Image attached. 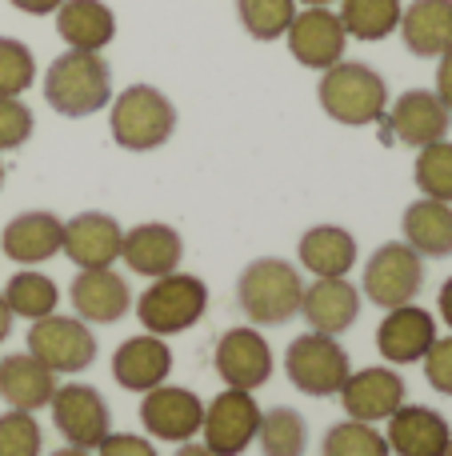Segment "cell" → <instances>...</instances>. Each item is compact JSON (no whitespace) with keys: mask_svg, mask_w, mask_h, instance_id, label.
Masks as SVG:
<instances>
[{"mask_svg":"<svg viewBox=\"0 0 452 456\" xmlns=\"http://www.w3.org/2000/svg\"><path fill=\"white\" fill-rule=\"evenodd\" d=\"M44 101L69 120L93 117L112 104V69L101 53H61L44 72Z\"/></svg>","mask_w":452,"mask_h":456,"instance_id":"1","label":"cell"},{"mask_svg":"<svg viewBox=\"0 0 452 456\" xmlns=\"http://www.w3.org/2000/svg\"><path fill=\"white\" fill-rule=\"evenodd\" d=\"M317 101L325 109V117H333L336 125L365 128V125H381L384 112H389V85H384V77L373 64L341 61L320 72Z\"/></svg>","mask_w":452,"mask_h":456,"instance_id":"2","label":"cell"},{"mask_svg":"<svg viewBox=\"0 0 452 456\" xmlns=\"http://www.w3.org/2000/svg\"><path fill=\"white\" fill-rule=\"evenodd\" d=\"M304 281L288 260L280 256H261L253 265H245L237 281V305L256 329H277L288 324L301 313Z\"/></svg>","mask_w":452,"mask_h":456,"instance_id":"3","label":"cell"},{"mask_svg":"<svg viewBox=\"0 0 452 456\" xmlns=\"http://www.w3.org/2000/svg\"><path fill=\"white\" fill-rule=\"evenodd\" d=\"M109 133L125 152L165 149L176 133V104L152 85H128L109 104Z\"/></svg>","mask_w":452,"mask_h":456,"instance_id":"4","label":"cell"},{"mask_svg":"<svg viewBox=\"0 0 452 456\" xmlns=\"http://www.w3.org/2000/svg\"><path fill=\"white\" fill-rule=\"evenodd\" d=\"M208 313V284L192 273H168L157 276L149 289L136 297V321L152 337H176L205 321Z\"/></svg>","mask_w":452,"mask_h":456,"instance_id":"5","label":"cell"},{"mask_svg":"<svg viewBox=\"0 0 452 456\" xmlns=\"http://www.w3.org/2000/svg\"><path fill=\"white\" fill-rule=\"evenodd\" d=\"M424 289V256L413 252L405 240H389L368 256L360 273V297L373 300L376 308H400L413 305Z\"/></svg>","mask_w":452,"mask_h":456,"instance_id":"6","label":"cell"},{"mask_svg":"<svg viewBox=\"0 0 452 456\" xmlns=\"http://www.w3.org/2000/svg\"><path fill=\"white\" fill-rule=\"evenodd\" d=\"M285 372L293 380L296 393L304 396H336L344 385V377L352 372L349 353L336 337H325V332H301L293 337L285 353Z\"/></svg>","mask_w":452,"mask_h":456,"instance_id":"7","label":"cell"},{"mask_svg":"<svg viewBox=\"0 0 452 456\" xmlns=\"http://www.w3.org/2000/svg\"><path fill=\"white\" fill-rule=\"evenodd\" d=\"M28 353L56 377H77L96 361V337L80 316H44L28 329Z\"/></svg>","mask_w":452,"mask_h":456,"instance_id":"8","label":"cell"},{"mask_svg":"<svg viewBox=\"0 0 452 456\" xmlns=\"http://www.w3.org/2000/svg\"><path fill=\"white\" fill-rule=\"evenodd\" d=\"M448 125H452V112L445 109L432 88H408L392 101V109L384 112L381 128V141L392 144H408V149H424V144H437L448 136Z\"/></svg>","mask_w":452,"mask_h":456,"instance_id":"9","label":"cell"},{"mask_svg":"<svg viewBox=\"0 0 452 456\" xmlns=\"http://www.w3.org/2000/svg\"><path fill=\"white\" fill-rule=\"evenodd\" d=\"M52 425L56 433L64 436L69 444L77 449H88L93 452L104 436L112 433V412H109V401L96 393L93 385H80V380H69V385H56L52 401Z\"/></svg>","mask_w":452,"mask_h":456,"instance_id":"10","label":"cell"},{"mask_svg":"<svg viewBox=\"0 0 452 456\" xmlns=\"http://www.w3.org/2000/svg\"><path fill=\"white\" fill-rule=\"evenodd\" d=\"M285 40L293 61L312 72H325L333 64H341L344 48H349V32H344L341 16L333 8H296Z\"/></svg>","mask_w":452,"mask_h":456,"instance_id":"11","label":"cell"},{"mask_svg":"<svg viewBox=\"0 0 452 456\" xmlns=\"http://www.w3.org/2000/svg\"><path fill=\"white\" fill-rule=\"evenodd\" d=\"M141 425L149 436L168 444H184V441H197L200 425H205V404L192 388L181 385H157L144 393L141 401Z\"/></svg>","mask_w":452,"mask_h":456,"instance_id":"12","label":"cell"},{"mask_svg":"<svg viewBox=\"0 0 452 456\" xmlns=\"http://www.w3.org/2000/svg\"><path fill=\"white\" fill-rule=\"evenodd\" d=\"M336 396H341V409L349 420L381 425L405 404V380L392 364H368V369L349 372Z\"/></svg>","mask_w":452,"mask_h":456,"instance_id":"13","label":"cell"},{"mask_svg":"<svg viewBox=\"0 0 452 456\" xmlns=\"http://www.w3.org/2000/svg\"><path fill=\"white\" fill-rule=\"evenodd\" d=\"M256 428H261V409L245 388H224L213 404H205L200 436L216 456H240L256 441Z\"/></svg>","mask_w":452,"mask_h":456,"instance_id":"14","label":"cell"},{"mask_svg":"<svg viewBox=\"0 0 452 456\" xmlns=\"http://www.w3.org/2000/svg\"><path fill=\"white\" fill-rule=\"evenodd\" d=\"M213 361H216V377L224 380V388L256 393L272 377V345L256 329H229L216 340Z\"/></svg>","mask_w":452,"mask_h":456,"instance_id":"15","label":"cell"},{"mask_svg":"<svg viewBox=\"0 0 452 456\" xmlns=\"http://www.w3.org/2000/svg\"><path fill=\"white\" fill-rule=\"evenodd\" d=\"M437 340V316L429 308L413 305H400V308H389L384 321L376 324V353L397 369V364H421L424 353L432 348Z\"/></svg>","mask_w":452,"mask_h":456,"instance_id":"16","label":"cell"},{"mask_svg":"<svg viewBox=\"0 0 452 456\" xmlns=\"http://www.w3.org/2000/svg\"><path fill=\"white\" fill-rule=\"evenodd\" d=\"M301 316L309 321L312 332H325V337L349 332L360 316L357 284H349V276H317L312 284H304Z\"/></svg>","mask_w":452,"mask_h":456,"instance_id":"17","label":"cell"},{"mask_svg":"<svg viewBox=\"0 0 452 456\" xmlns=\"http://www.w3.org/2000/svg\"><path fill=\"white\" fill-rule=\"evenodd\" d=\"M69 297L85 324H117V321H125L128 308H133L128 281L117 268H80Z\"/></svg>","mask_w":452,"mask_h":456,"instance_id":"18","label":"cell"},{"mask_svg":"<svg viewBox=\"0 0 452 456\" xmlns=\"http://www.w3.org/2000/svg\"><path fill=\"white\" fill-rule=\"evenodd\" d=\"M120 260H125L136 276L157 281V276H168V273H176V268H181L184 240H181V232H176L173 224L144 221V224H136V228H128V232H125Z\"/></svg>","mask_w":452,"mask_h":456,"instance_id":"19","label":"cell"},{"mask_svg":"<svg viewBox=\"0 0 452 456\" xmlns=\"http://www.w3.org/2000/svg\"><path fill=\"white\" fill-rule=\"evenodd\" d=\"M120 244H125V228L109 213H80L64 224L61 252L77 268H112L120 260Z\"/></svg>","mask_w":452,"mask_h":456,"instance_id":"20","label":"cell"},{"mask_svg":"<svg viewBox=\"0 0 452 456\" xmlns=\"http://www.w3.org/2000/svg\"><path fill=\"white\" fill-rule=\"evenodd\" d=\"M64 244V221L56 213H44V208H32V213H20L4 224L0 232V252H4L12 265L36 268L44 260H52Z\"/></svg>","mask_w":452,"mask_h":456,"instance_id":"21","label":"cell"},{"mask_svg":"<svg viewBox=\"0 0 452 456\" xmlns=\"http://www.w3.org/2000/svg\"><path fill=\"white\" fill-rule=\"evenodd\" d=\"M389 452L392 456H445L452 444V428L429 404H400L389 417Z\"/></svg>","mask_w":452,"mask_h":456,"instance_id":"22","label":"cell"},{"mask_svg":"<svg viewBox=\"0 0 452 456\" xmlns=\"http://www.w3.org/2000/svg\"><path fill=\"white\" fill-rule=\"evenodd\" d=\"M173 372V348L165 345V337H128L125 345L112 353V380L128 393H149V388L165 385Z\"/></svg>","mask_w":452,"mask_h":456,"instance_id":"23","label":"cell"},{"mask_svg":"<svg viewBox=\"0 0 452 456\" xmlns=\"http://www.w3.org/2000/svg\"><path fill=\"white\" fill-rule=\"evenodd\" d=\"M397 32L413 56L440 61L452 48V0H413L400 12Z\"/></svg>","mask_w":452,"mask_h":456,"instance_id":"24","label":"cell"},{"mask_svg":"<svg viewBox=\"0 0 452 456\" xmlns=\"http://www.w3.org/2000/svg\"><path fill=\"white\" fill-rule=\"evenodd\" d=\"M56 393V372L44 369L32 353H12L0 361V396L8 409L40 412Z\"/></svg>","mask_w":452,"mask_h":456,"instance_id":"25","label":"cell"},{"mask_svg":"<svg viewBox=\"0 0 452 456\" xmlns=\"http://www.w3.org/2000/svg\"><path fill=\"white\" fill-rule=\"evenodd\" d=\"M52 16L61 40L77 53H101L117 37V16L104 0H64Z\"/></svg>","mask_w":452,"mask_h":456,"instance_id":"26","label":"cell"},{"mask_svg":"<svg viewBox=\"0 0 452 456\" xmlns=\"http://www.w3.org/2000/svg\"><path fill=\"white\" fill-rule=\"evenodd\" d=\"M296 256L312 276H349L357 268V236L341 224H312L296 244Z\"/></svg>","mask_w":452,"mask_h":456,"instance_id":"27","label":"cell"},{"mask_svg":"<svg viewBox=\"0 0 452 456\" xmlns=\"http://www.w3.org/2000/svg\"><path fill=\"white\" fill-rule=\"evenodd\" d=\"M405 244L421 256H452V205L445 200H413L400 216Z\"/></svg>","mask_w":452,"mask_h":456,"instance_id":"28","label":"cell"},{"mask_svg":"<svg viewBox=\"0 0 452 456\" xmlns=\"http://www.w3.org/2000/svg\"><path fill=\"white\" fill-rule=\"evenodd\" d=\"M4 305L12 308V316L32 324V321H44V316L56 313L61 289H56V281L48 273H40V268H20V273L4 284Z\"/></svg>","mask_w":452,"mask_h":456,"instance_id":"29","label":"cell"},{"mask_svg":"<svg viewBox=\"0 0 452 456\" xmlns=\"http://www.w3.org/2000/svg\"><path fill=\"white\" fill-rule=\"evenodd\" d=\"M336 4H341L336 16H341L349 40H365V45L392 37L400 28V12H405L400 0H336Z\"/></svg>","mask_w":452,"mask_h":456,"instance_id":"30","label":"cell"},{"mask_svg":"<svg viewBox=\"0 0 452 456\" xmlns=\"http://www.w3.org/2000/svg\"><path fill=\"white\" fill-rule=\"evenodd\" d=\"M256 441H261V456H304V449H309V425H304V417L296 409L277 404V409L261 412Z\"/></svg>","mask_w":452,"mask_h":456,"instance_id":"31","label":"cell"},{"mask_svg":"<svg viewBox=\"0 0 452 456\" xmlns=\"http://www.w3.org/2000/svg\"><path fill=\"white\" fill-rule=\"evenodd\" d=\"M413 181L421 189V197L452 205V141H437V144L416 149Z\"/></svg>","mask_w":452,"mask_h":456,"instance_id":"32","label":"cell"},{"mask_svg":"<svg viewBox=\"0 0 452 456\" xmlns=\"http://www.w3.org/2000/svg\"><path fill=\"white\" fill-rule=\"evenodd\" d=\"M320 456H392L389 441L376 425H365V420H341L325 433V444H320Z\"/></svg>","mask_w":452,"mask_h":456,"instance_id":"33","label":"cell"},{"mask_svg":"<svg viewBox=\"0 0 452 456\" xmlns=\"http://www.w3.org/2000/svg\"><path fill=\"white\" fill-rule=\"evenodd\" d=\"M237 16L253 40H280L296 16V0H237Z\"/></svg>","mask_w":452,"mask_h":456,"instance_id":"34","label":"cell"},{"mask_svg":"<svg viewBox=\"0 0 452 456\" xmlns=\"http://www.w3.org/2000/svg\"><path fill=\"white\" fill-rule=\"evenodd\" d=\"M36 85L32 48L16 37H0V96H24Z\"/></svg>","mask_w":452,"mask_h":456,"instance_id":"35","label":"cell"},{"mask_svg":"<svg viewBox=\"0 0 452 456\" xmlns=\"http://www.w3.org/2000/svg\"><path fill=\"white\" fill-rule=\"evenodd\" d=\"M40 449H44V433L36 425V412H0V456H40Z\"/></svg>","mask_w":452,"mask_h":456,"instance_id":"36","label":"cell"},{"mask_svg":"<svg viewBox=\"0 0 452 456\" xmlns=\"http://www.w3.org/2000/svg\"><path fill=\"white\" fill-rule=\"evenodd\" d=\"M32 109L20 96H0V152H16L32 136Z\"/></svg>","mask_w":452,"mask_h":456,"instance_id":"37","label":"cell"},{"mask_svg":"<svg viewBox=\"0 0 452 456\" xmlns=\"http://www.w3.org/2000/svg\"><path fill=\"white\" fill-rule=\"evenodd\" d=\"M421 364H424V380H429L437 393L452 396V332L432 340V348L424 353Z\"/></svg>","mask_w":452,"mask_h":456,"instance_id":"38","label":"cell"},{"mask_svg":"<svg viewBox=\"0 0 452 456\" xmlns=\"http://www.w3.org/2000/svg\"><path fill=\"white\" fill-rule=\"evenodd\" d=\"M93 452L96 456H157L149 436H136V433H109Z\"/></svg>","mask_w":452,"mask_h":456,"instance_id":"39","label":"cell"},{"mask_svg":"<svg viewBox=\"0 0 452 456\" xmlns=\"http://www.w3.org/2000/svg\"><path fill=\"white\" fill-rule=\"evenodd\" d=\"M432 93H437L440 101H445V109L452 112V48L440 56V64H437V88H432Z\"/></svg>","mask_w":452,"mask_h":456,"instance_id":"40","label":"cell"},{"mask_svg":"<svg viewBox=\"0 0 452 456\" xmlns=\"http://www.w3.org/2000/svg\"><path fill=\"white\" fill-rule=\"evenodd\" d=\"M8 4L20 8V12H28V16H52L64 0H8Z\"/></svg>","mask_w":452,"mask_h":456,"instance_id":"41","label":"cell"},{"mask_svg":"<svg viewBox=\"0 0 452 456\" xmlns=\"http://www.w3.org/2000/svg\"><path fill=\"white\" fill-rule=\"evenodd\" d=\"M437 308H440V321L452 329V276L440 284V297H437Z\"/></svg>","mask_w":452,"mask_h":456,"instance_id":"42","label":"cell"},{"mask_svg":"<svg viewBox=\"0 0 452 456\" xmlns=\"http://www.w3.org/2000/svg\"><path fill=\"white\" fill-rule=\"evenodd\" d=\"M12 321H16V316H12V308L4 305V292H0V345L12 337Z\"/></svg>","mask_w":452,"mask_h":456,"instance_id":"43","label":"cell"},{"mask_svg":"<svg viewBox=\"0 0 452 456\" xmlns=\"http://www.w3.org/2000/svg\"><path fill=\"white\" fill-rule=\"evenodd\" d=\"M173 456H216V452L208 449L205 441H200V444H197V441H184V444H181V449H176Z\"/></svg>","mask_w":452,"mask_h":456,"instance_id":"44","label":"cell"},{"mask_svg":"<svg viewBox=\"0 0 452 456\" xmlns=\"http://www.w3.org/2000/svg\"><path fill=\"white\" fill-rule=\"evenodd\" d=\"M52 456H93L88 449H77V444H64V449H56Z\"/></svg>","mask_w":452,"mask_h":456,"instance_id":"45","label":"cell"},{"mask_svg":"<svg viewBox=\"0 0 452 456\" xmlns=\"http://www.w3.org/2000/svg\"><path fill=\"white\" fill-rule=\"evenodd\" d=\"M296 4H304V8H328V4H336V0H296Z\"/></svg>","mask_w":452,"mask_h":456,"instance_id":"46","label":"cell"},{"mask_svg":"<svg viewBox=\"0 0 452 456\" xmlns=\"http://www.w3.org/2000/svg\"><path fill=\"white\" fill-rule=\"evenodd\" d=\"M0 189H4V165H0Z\"/></svg>","mask_w":452,"mask_h":456,"instance_id":"47","label":"cell"},{"mask_svg":"<svg viewBox=\"0 0 452 456\" xmlns=\"http://www.w3.org/2000/svg\"><path fill=\"white\" fill-rule=\"evenodd\" d=\"M445 456H452V444H448V452H445Z\"/></svg>","mask_w":452,"mask_h":456,"instance_id":"48","label":"cell"}]
</instances>
